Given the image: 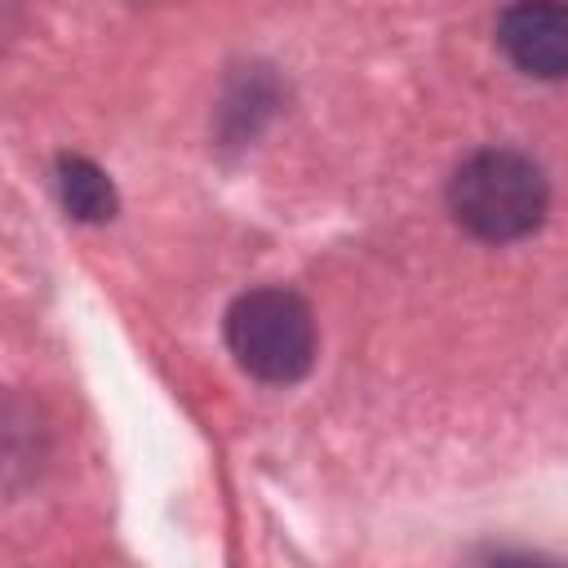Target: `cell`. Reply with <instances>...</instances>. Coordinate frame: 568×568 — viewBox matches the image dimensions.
Segmentation results:
<instances>
[{
  "label": "cell",
  "instance_id": "1",
  "mask_svg": "<svg viewBox=\"0 0 568 568\" xmlns=\"http://www.w3.org/2000/svg\"><path fill=\"white\" fill-rule=\"evenodd\" d=\"M550 186L541 164L510 146H484L466 155L448 182V209L462 231L484 244H510L546 222Z\"/></svg>",
  "mask_w": 568,
  "mask_h": 568
},
{
  "label": "cell",
  "instance_id": "3",
  "mask_svg": "<svg viewBox=\"0 0 568 568\" xmlns=\"http://www.w3.org/2000/svg\"><path fill=\"white\" fill-rule=\"evenodd\" d=\"M501 53L532 80H568V0H515L497 18Z\"/></svg>",
  "mask_w": 568,
  "mask_h": 568
},
{
  "label": "cell",
  "instance_id": "2",
  "mask_svg": "<svg viewBox=\"0 0 568 568\" xmlns=\"http://www.w3.org/2000/svg\"><path fill=\"white\" fill-rule=\"evenodd\" d=\"M226 346L248 377L288 386L315 364L311 306L288 288H248L226 311Z\"/></svg>",
  "mask_w": 568,
  "mask_h": 568
},
{
  "label": "cell",
  "instance_id": "4",
  "mask_svg": "<svg viewBox=\"0 0 568 568\" xmlns=\"http://www.w3.org/2000/svg\"><path fill=\"white\" fill-rule=\"evenodd\" d=\"M58 195H62V209L80 222H106L115 213L111 178L84 155H62L58 160Z\"/></svg>",
  "mask_w": 568,
  "mask_h": 568
}]
</instances>
